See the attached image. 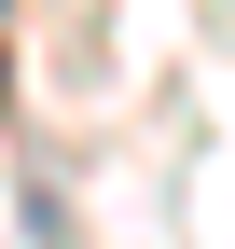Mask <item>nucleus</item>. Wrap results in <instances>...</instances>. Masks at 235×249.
<instances>
[{"label":"nucleus","mask_w":235,"mask_h":249,"mask_svg":"<svg viewBox=\"0 0 235 249\" xmlns=\"http://www.w3.org/2000/svg\"><path fill=\"white\" fill-rule=\"evenodd\" d=\"M0 14H14V0H0Z\"/></svg>","instance_id":"obj_1"}]
</instances>
